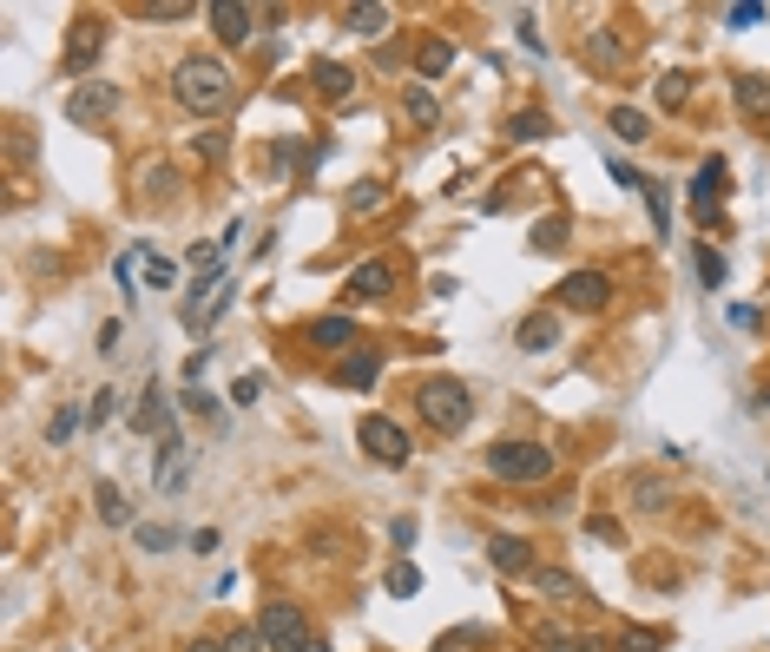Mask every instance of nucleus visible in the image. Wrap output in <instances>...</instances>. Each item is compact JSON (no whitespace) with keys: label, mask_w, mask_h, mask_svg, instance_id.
Listing matches in <instances>:
<instances>
[{"label":"nucleus","mask_w":770,"mask_h":652,"mask_svg":"<svg viewBox=\"0 0 770 652\" xmlns=\"http://www.w3.org/2000/svg\"><path fill=\"white\" fill-rule=\"evenodd\" d=\"M448 66H455V47H448V40H428L422 47V80H441Z\"/></svg>","instance_id":"nucleus-24"},{"label":"nucleus","mask_w":770,"mask_h":652,"mask_svg":"<svg viewBox=\"0 0 770 652\" xmlns=\"http://www.w3.org/2000/svg\"><path fill=\"white\" fill-rule=\"evenodd\" d=\"M586 53H593L599 66H613V60H626V47H619V40H613V33H606V27H599L593 40H586Z\"/></svg>","instance_id":"nucleus-29"},{"label":"nucleus","mask_w":770,"mask_h":652,"mask_svg":"<svg viewBox=\"0 0 770 652\" xmlns=\"http://www.w3.org/2000/svg\"><path fill=\"white\" fill-rule=\"evenodd\" d=\"M303 652H330V646H316V639H310V646H303Z\"/></svg>","instance_id":"nucleus-48"},{"label":"nucleus","mask_w":770,"mask_h":652,"mask_svg":"<svg viewBox=\"0 0 770 652\" xmlns=\"http://www.w3.org/2000/svg\"><path fill=\"white\" fill-rule=\"evenodd\" d=\"M310 343H316V350H349V343H356V323H349V317H316Z\"/></svg>","instance_id":"nucleus-18"},{"label":"nucleus","mask_w":770,"mask_h":652,"mask_svg":"<svg viewBox=\"0 0 770 652\" xmlns=\"http://www.w3.org/2000/svg\"><path fill=\"white\" fill-rule=\"evenodd\" d=\"M731 99H738L751 119H764V112H770V80H764V73H738V80H731Z\"/></svg>","instance_id":"nucleus-15"},{"label":"nucleus","mask_w":770,"mask_h":652,"mask_svg":"<svg viewBox=\"0 0 770 652\" xmlns=\"http://www.w3.org/2000/svg\"><path fill=\"white\" fill-rule=\"evenodd\" d=\"M613 652H659V633H639V626H632V633L626 639H619V646Z\"/></svg>","instance_id":"nucleus-40"},{"label":"nucleus","mask_w":770,"mask_h":652,"mask_svg":"<svg viewBox=\"0 0 770 652\" xmlns=\"http://www.w3.org/2000/svg\"><path fill=\"white\" fill-rule=\"evenodd\" d=\"M112 409H119V389H99V396L86 402V422L99 429V422H112Z\"/></svg>","instance_id":"nucleus-32"},{"label":"nucleus","mask_w":770,"mask_h":652,"mask_svg":"<svg viewBox=\"0 0 770 652\" xmlns=\"http://www.w3.org/2000/svg\"><path fill=\"white\" fill-rule=\"evenodd\" d=\"M382 587H389L395 600H409V593H422V573H415L409 560H395V567H389V580H382Z\"/></svg>","instance_id":"nucleus-27"},{"label":"nucleus","mask_w":770,"mask_h":652,"mask_svg":"<svg viewBox=\"0 0 770 652\" xmlns=\"http://www.w3.org/2000/svg\"><path fill=\"white\" fill-rule=\"evenodd\" d=\"M553 343H560V317H553V310H540V317H527L520 323V350H553Z\"/></svg>","instance_id":"nucleus-17"},{"label":"nucleus","mask_w":770,"mask_h":652,"mask_svg":"<svg viewBox=\"0 0 770 652\" xmlns=\"http://www.w3.org/2000/svg\"><path fill=\"white\" fill-rule=\"evenodd\" d=\"M376 376H382V356L376 350H349L343 363H336V382H343V389H369Z\"/></svg>","instance_id":"nucleus-14"},{"label":"nucleus","mask_w":770,"mask_h":652,"mask_svg":"<svg viewBox=\"0 0 770 652\" xmlns=\"http://www.w3.org/2000/svg\"><path fill=\"white\" fill-rule=\"evenodd\" d=\"M724 20H731V27H757V20H764V7H757V0H738Z\"/></svg>","instance_id":"nucleus-42"},{"label":"nucleus","mask_w":770,"mask_h":652,"mask_svg":"<svg viewBox=\"0 0 770 652\" xmlns=\"http://www.w3.org/2000/svg\"><path fill=\"white\" fill-rule=\"evenodd\" d=\"M356 442L369 448V455H376V462H389V468H402L409 462V435H402V422H389V415H362L356 422Z\"/></svg>","instance_id":"nucleus-4"},{"label":"nucleus","mask_w":770,"mask_h":652,"mask_svg":"<svg viewBox=\"0 0 770 652\" xmlns=\"http://www.w3.org/2000/svg\"><path fill=\"white\" fill-rule=\"evenodd\" d=\"M172 93H178V106H185V112L218 119V112L237 99V80H231V66H224V60H185L172 73Z\"/></svg>","instance_id":"nucleus-1"},{"label":"nucleus","mask_w":770,"mask_h":652,"mask_svg":"<svg viewBox=\"0 0 770 652\" xmlns=\"http://www.w3.org/2000/svg\"><path fill=\"white\" fill-rule=\"evenodd\" d=\"M205 20L218 27L224 47H244V40H251V27H257V14H251V7H237V0H218V7H211Z\"/></svg>","instance_id":"nucleus-9"},{"label":"nucleus","mask_w":770,"mask_h":652,"mask_svg":"<svg viewBox=\"0 0 770 652\" xmlns=\"http://www.w3.org/2000/svg\"><path fill=\"white\" fill-rule=\"evenodd\" d=\"M613 178H619V185H626V191H645V178H639V172H632V165H626V159H613Z\"/></svg>","instance_id":"nucleus-44"},{"label":"nucleus","mask_w":770,"mask_h":652,"mask_svg":"<svg viewBox=\"0 0 770 652\" xmlns=\"http://www.w3.org/2000/svg\"><path fill=\"white\" fill-rule=\"evenodd\" d=\"M198 152H205V159H224V132H198Z\"/></svg>","instance_id":"nucleus-45"},{"label":"nucleus","mask_w":770,"mask_h":652,"mask_svg":"<svg viewBox=\"0 0 770 652\" xmlns=\"http://www.w3.org/2000/svg\"><path fill=\"white\" fill-rule=\"evenodd\" d=\"M178 402H185V409H191V415H218V402H211V396H205V389H185V396H178Z\"/></svg>","instance_id":"nucleus-43"},{"label":"nucleus","mask_w":770,"mask_h":652,"mask_svg":"<svg viewBox=\"0 0 770 652\" xmlns=\"http://www.w3.org/2000/svg\"><path fill=\"white\" fill-rule=\"evenodd\" d=\"M534 587L547 593V600H580V580L566 567H534Z\"/></svg>","instance_id":"nucleus-20"},{"label":"nucleus","mask_w":770,"mask_h":652,"mask_svg":"<svg viewBox=\"0 0 770 652\" xmlns=\"http://www.w3.org/2000/svg\"><path fill=\"white\" fill-rule=\"evenodd\" d=\"M172 541H178L172 527H139V547H145V554H165Z\"/></svg>","instance_id":"nucleus-38"},{"label":"nucleus","mask_w":770,"mask_h":652,"mask_svg":"<svg viewBox=\"0 0 770 652\" xmlns=\"http://www.w3.org/2000/svg\"><path fill=\"white\" fill-rule=\"evenodd\" d=\"M145 284H152V290H172V284H178V271L165 264V257H145Z\"/></svg>","instance_id":"nucleus-35"},{"label":"nucleus","mask_w":770,"mask_h":652,"mask_svg":"<svg viewBox=\"0 0 770 652\" xmlns=\"http://www.w3.org/2000/svg\"><path fill=\"white\" fill-rule=\"evenodd\" d=\"M402 106H409L415 126H435V119H441V106H435V93H428V86H409V99H402Z\"/></svg>","instance_id":"nucleus-25"},{"label":"nucleus","mask_w":770,"mask_h":652,"mask_svg":"<svg viewBox=\"0 0 770 652\" xmlns=\"http://www.w3.org/2000/svg\"><path fill=\"white\" fill-rule=\"evenodd\" d=\"M685 99H692V80H685V73H665V80H659V106H685Z\"/></svg>","instance_id":"nucleus-30"},{"label":"nucleus","mask_w":770,"mask_h":652,"mask_svg":"<svg viewBox=\"0 0 770 652\" xmlns=\"http://www.w3.org/2000/svg\"><path fill=\"white\" fill-rule=\"evenodd\" d=\"M224 652H264V633H257V626H231V633H224Z\"/></svg>","instance_id":"nucleus-31"},{"label":"nucleus","mask_w":770,"mask_h":652,"mask_svg":"<svg viewBox=\"0 0 770 652\" xmlns=\"http://www.w3.org/2000/svg\"><path fill=\"white\" fill-rule=\"evenodd\" d=\"M718 191H724V159H705L692 178V211L698 224H718Z\"/></svg>","instance_id":"nucleus-8"},{"label":"nucleus","mask_w":770,"mask_h":652,"mask_svg":"<svg viewBox=\"0 0 770 652\" xmlns=\"http://www.w3.org/2000/svg\"><path fill=\"white\" fill-rule=\"evenodd\" d=\"M606 297H613L606 271H573V277H560V310H606Z\"/></svg>","instance_id":"nucleus-6"},{"label":"nucleus","mask_w":770,"mask_h":652,"mask_svg":"<svg viewBox=\"0 0 770 652\" xmlns=\"http://www.w3.org/2000/svg\"><path fill=\"white\" fill-rule=\"evenodd\" d=\"M488 554H494V567H501V573H534V547L514 541V534H494Z\"/></svg>","instance_id":"nucleus-16"},{"label":"nucleus","mask_w":770,"mask_h":652,"mask_svg":"<svg viewBox=\"0 0 770 652\" xmlns=\"http://www.w3.org/2000/svg\"><path fill=\"white\" fill-rule=\"evenodd\" d=\"M488 468L501 481H547L553 475V448H540V442H494Z\"/></svg>","instance_id":"nucleus-3"},{"label":"nucleus","mask_w":770,"mask_h":652,"mask_svg":"<svg viewBox=\"0 0 770 652\" xmlns=\"http://www.w3.org/2000/svg\"><path fill=\"white\" fill-rule=\"evenodd\" d=\"M547 132H553V119H547V112H534V106L507 119V139H527V145H534V139H547Z\"/></svg>","instance_id":"nucleus-21"},{"label":"nucleus","mask_w":770,"mask_h":652,"mask_svg":"<svg viewBox=\"0 0 770 652\" xmlns=\"http://www.w3.org/2000/svg\"><path fill=\"white\" fill-rule=\"evenodd\" d=\"M310 80H316L323 99H349V93H356V73H349L343 60H310Z\"/></svg>","instance_id":"nucleus-13"},{"label":"nucleus","mask_w":770,"mask_h":652,"mask_svg":"<svg viewBox=\"0 0 770 652\" xmlns=\"http://www.w3.org/2000/svg\"><path fill=\"white\" fill-rule=\"evenodd\" d=\"M645 205H652V224H659V238H672V198H665V185H652V178H645Z\"/></svg>","instance_id":"nucleus-28"},{"label":"nucleus","mask_w":770,"mask_h":652,"mask_svg":"<svg viewBox=\"0 0 770 652\" xmlns=\"http://www.w3.org/2000/svg\"><path fill=\"white\" fill-rule=\"evenodd\" d=\"M415 409H422V422H428V429H441V435H461V429H468V415H474V396L461 389V382L435 376V382H422V389H415Z\"/></svg>","instance_id":"nucleus-2"},{"label":"nucleus","mask_w":770,"mask_h":652,"mask_svg":"<svg viewBox=\"0 0 770 652\" xmlns=\"http://www.w3.org/2000/svg\"><path fill=\"white\" fill-rule=\"evenodd\" d=\"M99 47H106V27H99V20H79L73 40H66V73H86V66L99 60Z\"/></svg>","instance_id":"nucleus-10"},{"label":"nucleus","mask_w":770,"mask_h":652,"mask_svg":"<svg viewBox=\"0 0 770 652\" xmlns=\"http://www.w3.org/2000/svg\"><path fill=\"white\" fill-rule=\"evenodd\" d=\"M257 633H264V646H277V652H303V646H310V633H303V613H297L290 600H270L264 620H257Z\"/></svg>","instance_id":"nucleus-5"},{"label":"nucleus","mask_w":770,"mask_h":652,"mask_svg":"<svg viewBox=\"0 0 770 652\" xmlns=\"http://www.w3.org/2000/svg\"><path fill=\"white\" fill-rule=\"evenodd\" d=\"M73 429H79V409H73V402H66V409L53 415V429H47V442H53V448H60V442H73Z\"/></svg>","instance_id":"nucleus-33"},{"label":"nucleus","mask_w":770,"mask_h":652,"mask_svg":"<svg viewBox=\"0 0 770 652\" xmlns=\"http://www.w3.org/2000/svg\"><path fill=\"white\" fill-rule=\"evenodd\" d=\"M389 290H395V271L382 264V257H369V264H356V271H349V297H356V303L389 297Z\"/></svg>","instance_id":"nucleus-12"},{"label":"nucleus","mask_w":770,"mask_h":652,"mask_svg":"<svg viewBox=\"0 0 770 652\" xmlns=\"http://www.w3.org/2000/svg\"><path fill=\"white\" fill-rule=\"evenodd\" d=\"M698 277H705V290H718L724 284V257L718 251H698Z\"/></svg>","instance_id":"nucleus-37"},{"label":"nucleus","mask_w":770,"mask_h":652,"mask_svg":"<svg viewBox=\"0 0 770 652\" xmlns=\"http://www.w3.org/2000/svg\"><path fill=\"white\" fill-rule=\"evenodd\" d=\"M613 132H619L626 145H639L652 126H645V112H639V106H619V112H613Z\"/></svg>","instance_id":"nucleus-26"},{"label":"nucleus","mask_w":770,"mask_h":652,"mask_svg":"<svg viewBox=\"0 0 770 652\" xmlns=\"http://www.w3.org/2000/svg\"><path fill=\"white\" fill-rule=\"evenodd\" d=\"M93 501H99V514H106L112 527H126V521H132V501H126L119 488H112V481H99V488H93Z\"/></svg>","instance_id":"nucleus-23"},{"label":"nucleus","mask_w":770,"mask_h":652,"mask_svg":"<svg viewBox=\"0 0 770 652\" xmlns=\"http://www.w3.org/2000/svg\"><path fill=\"white\" fill-rule=\"evenodd\" d=\"M566 652H606L599 639H566Z\"/></svg>","instance_id":"nucleus-46"},{"label":"nucleus","mask_w":770,"mask_h":652,"mask_svg":"<svg viewBox=\"0 0 770 652\" xmlns=\"http://www.w3.org/2000/svg\"><path fill=\"white\" fill-rule=\"evenodd\" d=\"M191 0H158V7H145V20H185Z\"/></svg>","instance_id":"nucleus-41"},{"label":"nucleus","mask_w":770,"mask_h":652,"mask_svg":"<svg viewBox=\"0 0 770 652\" xmlns=\"http://www.w3.org/2000/svg\"><path fill=\"white\" fill-rule=\"evenodd\" d=\"M560 244H566V224H560V218L534 224V251H560Z\"/></svg>","instance_id":"nucleus-34"},{"label":"nucleus","mask_w":770,"mask_h":652,"mask_svg":"<svg viewBox=\"0 0 770 652\" xmlns=\"http://www.w3.org/2000/svg\"><path fill=\"white\" fill-rule=\"evenodd\" d=\"M132 429H139V435H178V415H172V402H165V396H158V389H145V396H139V409H132Z\"/></svg>","instance_id":"nucleus-11"},{"label":"nucleus","mask_w":770,"mask_h":652,"mask_svg":"<svg viewBox=\"0 0 770 652\" xmlns=\"http://www.w3.org/2000/svg\"><path fill=\"white\" fill-rule=\"evenodd\" d=\"M349 211H382V185H356L349 191Z\"/></svg>","instance_id":"nucleus-39"},{"label":"nucleus","mask_w":770,"mask_h":652,"mask_svg":"<svg viewBox=\"0 0 770 652\" xmlns=\"http://www.w3.org/2000/svg\"><path fill=\"white\" fill-rule=\"evenodd\" d=\"M349 33H362V40H382V33H389V7H349Z\"/></svg>","instance_id":"nucleus-22"},{"label":"nucleus","mask_w":770,"mask_h":652,"mask_svg":"<svg viewBox=\"0 0 770 652\" xmlns=\"http://www.w3.org/2000/svg\"><path fill=\"white\" fill-rule=\"evenodd\" d=\"M112 106H119L112 86H79V93L66 99V119H73V126H99V119H112Z\"/></svg>","instance_id":"nucleus-7"},{"label":"nucleus","mask_w":770,"mask_h":652,"mask_svg":"<svg viewBox=\"0 0 770 652\" xmlns=\"http://www.w3.org/2000/svg\"><path fill=\"white\" fill-rule=\"evenodd\" d=\"M264 389H270V382H264V376H237V389H231V402H237V409H251V402H257V396H264Z\"/></svg>","instance_id":"nucleus-36"},{"label":"nucleus","mask_w":770,"mask_h":652,"mask_svg":"<svg viewBox=\"0 0 770 652\" xmlns=\"http://www.w3.org/2000/svg\"><path fill=\"white\" fill-rule=\"evenodd\" d=\"M626 494H632V508H665V501H672V481L665 475H626Z\"/></svg>","instance_id":"nucleus-19"},{"label":"nucleus","mask_w":770,"mask_h":652,"mask_svg":"<svg viewBox=\"0 0 770 652\" xmlns=\"http://www.w3.org/2000/svg\"><path fill=\"white\" fill-rule=\"evenodd\" d=\"M185 652H224V639H191Z\"/></svg>","instance_id":"nucleus-47"}]
</instances>
